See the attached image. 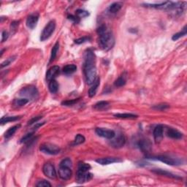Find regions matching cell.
<instances>
[{
	"label": "cell",
	"mask_w": 187,
	"mask_h": 187,
	"mask_svg": "<svg viewBox=\"0 0 187 187\" xmlns=\"http://www.w3.org/2000/svg\"><path fill=\"white\" fill-rule=\"evenodd\" d=\"M83 69L86 83L88 85H92L97 77V68L95 66V54L90 49L85 52Z\"/></svg>",
	"instance_id": "6da1fadb"
},
{
	"label": "cell",
	"mask_w": 187,
	"mask_h": 187,
	"mask_svg": "<svg viewBox=\"0 0 187 187\" xmlns=\"http://www.w3.org/2000/svg\"><path fill=\"white\" fill-rule=\"evenodd\" d=\"M99 35V45L104 51H109L113 48L115 39L113 33L107 28L105 25H102L97 29Z\"/></svg>",
	"instance_id": "7a4b0ae2"
},
{
	"label": "cell",
	"mask_w": 187,
	"mask_h": 187,
	"mask_svg": "<svg viewBox=\"0 0 187 187\" xmlns=\"http://www.w3.org/2000/svg\"><path fill=\"white\" fill-rule=\"evenodd\" d=\"M21 97H23L26 99H36L39 96L38 90L35 85H28V86L24 87L19 92Z\"/></svg>",
	"instance_id": "3957f363"
},
{
	"label": "cell",
	"mask_w": 187,
	"mask_h": 187,
	"mask_svg": "<svg viewBox=\"0 0 187 187\" xmlns=\"http://www.w3.org/2000/svg\"><path fill=\"white\" fill-rule=\"evenodd\" d=\"M55 28H56V22L55 21H51L48 23L45 27L43 28L42 33L40 35V41L44 42V41L47 40L51 37L52 34L54 32Z\"/></svg>",
	"instance_id": "277c9868"
},
{
	"label": "cell",
	"mask_w": 187,
	"mask_h": 187,
	"mask_svg": "<svg viewBox=\"0 0 187 187\" xmlns=\"http://www.w3.org/2000/svg\"><path fill=\"white\" fill-rule=\"evenodd\" d=\"M40 151L45 154L56 155L59 154L61 149H60L59 147L54 145V144L44 143L41 145V146L40 147Z\"/></svg>",
	"instance_id": "5b68a950"
},
{
	"label": "cell",
	"mask_w": 187,
	"mask_h": 187,
	"mask_svg": "<svg viewBox=\"0 0 187 187\" xmlns=\"http://www.w3.org/2000/svg\"><path fill=\"white\" fill-rule=\"evenodd\" d=\"M148 159H151L153 160H158V161L162 162L167 164V165H171V166L181 165V162L179 159H172V158L168 157V156H148Z\"/></svg>",
	"instance_id": "8992f818"
},
{
	"label": "cell",
	"mask_w": 187,
	"mask_h": 187,
	"mask_svg": "<svg viewBox=\"0 0 187 187\" xmlns=\"http://www.w3.org/2000/svg\"><path fill=\"white\" fill-rule=\"evenodd\" d=\"M42 172L44 175L50 179H55L56 178V172L55 167L51 163L47 162L44 164L42 167Z\"/></svg>",
	"instance_id": "52a82bcc"
},
{
	"label": "cell",
	"mask_w": 187,
	"mask_h": 187,
	"mask_svg": "<svg viewBox=\"0 0 187 187\" xmlns=\"http://www.w3.org/2000/svg\"><path fill=\"white\" fill-rule=\"evenodd\" d=\"M126 142V138L124 135L119 134L116 137H115L113 139L110 140V145L111 147L114 148V149H120L125 145Z\"/></svg>",
	"instance_id": "ba28073f"
},
{
	"label": "cell",
	"mask_w": 187,
	"mask_h": 187,
	"mask_svg": "<svg viewBox=\"0 0 187 187\" xmlns=\"http://www.w3.org/2000/svg\"><path fill=\"white\" fill-rule=\"evenodd\" d=\"M93 178V174L90 173L88 171L83 172V171L78 170L76 173V181L78 183H83L89 181Z\"/></svg>",
	"instance_id": "9c48e42d"
},
{
	"label": "cell",
	"mask_w": 187,
	"mask_h": 187,
	"mask_svg": "<svg viewBox=\"0 0 187 187\" xmlns=\"http://www.w3.org/2000/svg\"><path fill=\"white\" fill-rule=\"evenodd\" d=\"M95 132L98 136L108 139V140L113 139L115 135V133L114 131L110 130V129H104V128H97L95 129Z\"/></svg>",
	"instance_id": "30bf717a"
},
{
	"label": "cell",
	"mask_w": 187,
	"mask_h": 187,
	"mask_svg": "<svg viewBox=\"0 0 187 187\" xmlns=\"http://www.w3.org/2000/svg\"><path fill=\"white\" fill-rule=\"evenodd\" d=\"M72 175V172L70 167L59 166V168H58V176H59L62 180L67 181V180L70 179Z\"/></svg>",
	"instance_id": "8fae6325"
},
{
	"label": "cell",
	"mask_w": 187,
	"mask_h": 187,
	"mask_svg": "<svg viewBox=\"0 0 187 187\" xmlns=\"http://www.w3.org/2000/svg\"><path fill=\"white\" fill-rule=\"evenodd\" d=\"M39 21V15L37 13H34L29 15L26 19V26L29 29H34L37 26V23Z\"/></svg>",
	"instance_id": "7c38bea8"
},
{
	"label": "cell",
	"mask_w": 187,
	"mask_h": 187,
	"mask_svg": "<svg viewBox=\"0 0 187 187\" xmlns=\"http://www.w3.org/2000/svg\"><path fill=\"white\" fill-rule=\"evenodd\" d=\"M154 138L156 143H159L162 140L164 136V126L161 124L156 126L154 130Z\"/></svg>",
	"instance_id": "4fadbf2b"
},
{
	"label": "cell",
	"mask_w": 187,
	"mask_h": 187,
	"mask_svg": "<svg viewBox=\"0 0 187 187\" xmlns=\"http://www.w3.org/2000/svg\"><path fill=\"white\" fill-rule=\"evenodd\" d=\"M96 162L101 165H110V164L122 162V160L119 159V158L116 157H105V158H100V159H98L96 160Z\"/></svg>",
	"instance_id": "5bb4252c"
},
{
	"label": "cell",
	"mask_w": 187,
	"mask_h": 187,
	"mask_svg": "<svg viewBox=\"0 0 187 187\" xmlns=\"http://www.w3.org/2000/svg\"><path fill=\"white\" fill-rule=\"evenodd\" d=\"M166 135L170 138L175 139V140H179L183 138V134L177 129L174 128H167L166 130Z\"/></svg>",
	"instance_id": "9a60e30c"
},
{
	"label": "cell",
	"mask_w": 187,
	"mask_h": 187,
	"mask_svg": "<svg viewBox=\"0 0 187 187\" xmlns=\"http://www.w3.org/2000/svg\"><path fill=\"white\" fill-rule=\"evenodd\" d=\"M59 73V67L58 66H53L46 72V80L48 81H52Z\"/></svg>",
	"instance_id": "2e32d148"
},
{
	"label": "cell",
	"mask_w": 187,
	"mask_h": 187,
	"mask_svg": "<svg viewBox=\"0 0 187 187\" xmlns=\"http://www.w3.org/2000/svg\"><path fill=\"white\" fill-rule=\"evenodd\" d=\"M151 171H152L154 173L157 174V175L166 176V177L171 178V179H181V177H179V176L174 175V174L171 173V172H168V171L162 170V169H153Z\"/></svg>",
	"instance_id": "e0dca14e"
},
{
	"label": "cell",
	"mask_w": 187,
	"mask_h": 187,
	"mask_svg": "<svg viewBox=\"0 0 187 187\" xmlns=\"http://www.w3.org/2000/svg\"><path fill=\"white\" fill-rule=\"evenodd\" d=\"M99 84H100V79H99V78H97L96 81H94V83L92 85V87L89 88V90H88V96H89V97H94L96 95Z\"/></svg>",
	"instance_id": "ac0fdd59"
},
{
	"label": "cell",
	"mask_w": 187,
	"mask_h": 187,
	"mask_svg": "<svg viewBox=\"0 0 187 187\" xmlns=\"http://www.w3.org/2000/svg\"><path fill=\"white\" fill-rule=\"evenodd\" d=\"M20 127H21L20 124H17V125H15L12 126V127H10V129H8V130L5 132V138L6 139H9L11 138V137L13 136V135L15 134V132H16Z\"/></svg>",
	"instance_id": "d6986e66"
},
{
	"label": "cell",
	"mask_w": 187,
	"mask_h": 187,
	"mask_svg": "<svg viewBox=\"0 0 187 187\" xmlns=\"http://www.w3.org/2000/svg\"><path fill=\"white\" fill-rule=\"evenodd\" d=\"M115 118L123 119H135L138 117V115L133 113H116L114 115Z\"/></svg>",
	"instance_id": "ffe728a7"
},
{
	"label": "cell",
	"mask_w": 187,
	"mask_h": 187,
	"mask_svg": "<svg viewBox=\"0 0 187 187\" xmlns=\"http://www.w3.org/2000/svg\"><path fill=\"white\" fill-rule=\"evenodd\" d=\"M76 70H77V66L75 65H67L63 68L64 74L67 75L74 73L75 72H76Z\"/></svg>",
	"instance_id": "44dd1931"
},
{
	"label": "cell",
	"mask_w": 187,
	"mask_h": 187,
	"mask_svg": "<svg viewBox=\"0 0 187 187\" xmlns=\"http://www.w3.org/2000/svg\"><path fill=\"white\" fill-rule=\"evenodd\" d=\"M126 75L125 74H123L122 75H121L118 79L115 80V81L114 82V85L115 87H122L126 84Z\"/></svg>",
	"instance_id": "7402d4cb"
},
{
	"label": "cell",
	"mask_w": 187,
	"mask_h": 187,
	"mask_svg": "<svg viewBox=\"0 0 187 187\" xmlns=\"http://www.w3.org/2000/svg\"><path fill=\"white\" fill-rule=\"evenodd\" d=\"M58 49H59V43H58V42H56V43H55V45H53L52 50H51V58H50V63L54 61L55 58H56Z\"/></svg>",
	"instance_id": "603a6c76"
},
{
	"label": "cell",
	"mask_w": 187,
	"mask_h": 187,
	"mask_svg": "<svg viewBox=\"0 0 187 187\" xmlns=\"http://www.w3.org/2000/svg\"><path fill=\"white\" fill-rule=\"evenodd\" d=\"M122 8V4L121 2H113L109 7V12L110 13H116Z\"/></svg>",
	"instance_id": "cb8c5ba5"
},
{
	"label": "cell",
	"mask_w": 187,
	"mask_h": 187,
	"mask_svg": "<svg viewBox=\"0 0 187 187\" xmlns=\"http://www.w3.org/2000/svg\"><path fill=\"white\" fill-rule=\"evenodd\" d=\"M48 88L51 93L55 94L58 92V83H57V81L55 79L52 80L49 82L48 84Z\"/></svg>",
	"instance_id": "d4e9b609"
},
{
	"label": "cell",
	"mask_w": 187,
	"mask_h": 187,
	"mask_svg": "<svg viewBox=\"0 0 187 187\" xmlns=\"http://www.w3.org/2000/svg\"><path fill=\"white\" fill-rule=\"evenodd\" d=\"M138 145L140 146V149H141L142 151H149L151 148L150 142H149L148 140H142L139 142Z\"/></svg>",
	"instance_id": "484cf974"
},
{
	"label": "cell",
	"mask_w": 187,
	"mask_h": 187,
	"mask_svg": "<svg viewBox=\"0 0 187 187\" xmlns=\"http://www.w3.org/2000/svg\"><path fill=\"white\" fill-rule=\"evenodd\" d=\"M186 34H187V26H185L181 32H179L175 34V35H174L173 36H172V40H174V41L178 40H179V39L181 38V37H183L186 36Z\"/></svg>",
	"instance_id": "4316f807"
},
{
	"label": "cell",
	"mask_w": 187,
	"mask_h": 187,
	"mask_svg": "<svg viewBox=\"0 0 187 187\" xmlns=\"http://www.w3.org/2000/svg\"><path fill=\"white\" fill-rule=\"evenodd\" d=\"M108 106H109V102H107V101H100V102H98L97 103H96V104L94 105V109L96 110H101L106 109Z\"/></svg>",
	"instance_id": "83f0119b"
},
{
	"label": "cell",
	"mask_w": 187,
	"mask_h": 187,
	"mask_svg": "<svg viewBox=\"0 0 187 187\" xmlns=\"http://www.w3.org/2000/svg\"><path fill=\"white\" fill-rule=\"evenodd\" d=\"M21 119L20 116H5L2 117L1 119V124H4L6 123L11 122H15V121L19 120Z\"/></svg>",
	"instance_id": "f1b7e54d"
},
{
	"label": "cell",
	"mask_w": 187,
	"mask_h": 187,
	"mask_svg": "<svg viewBox=\"0 0 187 187\" xmlns=\"http://www.w3.org/2000/svg\"><path fill=\"white\" fill-rule=\"evenodd\" d=\"M92 167L89 164L83 162H80L78 163V170L80 171H83V172H87L89 170H91Z\"/></svg>",
	"instance_id": "f546056e"
},
{
	"label": "cell",
	"mask_w": 187,
	"mask_h": 187,
	"mask_svg": "<svg viewBox=\"0 0 187 187\" xmlns=\"http://www.w3.org/2000/svg\"><path fill=\"white\" fill-rule=\"evenodd\" d=\"M28 99H26V98H22V99H16L13 101L14 105L17 107H21L24 106L26 104H27L28 102Z\"/></svg>",
	"instance_id": "4dcf8cb0"
},
{
	"label": "cell",
	"mask_w": 187,
	"mask_h": 187,
	"mask_svg": "<svg viewBox=\"0 0 187 187\" xmlns=\"http://www.w3.org/2000/svg\"><path fill=\"white\" fill-rule=\"evenodd\" d=\"M85 137L83 135L78 134L76 135V137L75 138L74 142H73V145H81V144L85 142Z\"/></svg>",
	"instance_id": "1f68e13d"
},
{
	"label": "cell",
	"mask_w": 187,
	"mask_h": 187,
	"mask_svg": "<svg viewBox=\"0 0 187 187\" xmlns=\"http://www.w3.org/2000/svg\"><path fill=\"white\" fill-rule=\"evenodd\" d=\"M89 15V12L86 10H81V9H78L76 10V16H78L79 18H85Z\"/></svg>",
	"instance_id": "d6a6232c"
},
{
	"label": "cell",
	"mask_w": 187,
	"mask_h": 187,
	"mask_svg": "<svg viewBox=\"0 0 187 187\" xmlns=\"http://www.w3.org/2000/svg\"><path fill=\"white\" fill-rule=\"evenodd\" d=\"M59 166H62V167H72V161H71L70 159H69V158H66V159H63L62 161L60 162Z\"/></svg>",
	"instance_id": "836d02e7"
},
{
	"label": "cell",
	"mask_w": 187,
	"mask_h": 187,
	"mask_svg": "<svg viewBox=\"0 0 187 187\" xmlns=\"http://www.w3.org/2000/svg\"><path fill=\"white\" fill-rule=\"evenodd\" d=\"M15 58H16V56H15L9 57V58H7V59L5 60L4 62H2V63L1 68H3V67H7V66H8L9 65H10V64H11L12 62L15 61Z\"/></svg>",
	"instance_id": "e575fe53"
},
{
	"label": "cell",
	"mask_w": 187,
	"mask_h": 187,
	"mask_svg": "<svg viewBox=\"0 0 187 187\" xmlns=\"http://www.w3.org/2000/svg\"><path fill=\"white\" fill-rule=\"evenodd\" d=\"M80 98L78 99H71V100H67V101H64V102H62V105L65 106H72L73 105L77 103L78 102H79Z\"/></svg>",
	"instance_id": "d590c367"
},
{
	"label": "cell",
	"mask_w": 187,
	"mask_h": 187,
	"mask_svg": "<svg viewBox=\"0 0 187 187\" xmlns=\"http://www.w3.org/2000/svg\"><path fill=\"white\" fill-rule=\"evenodd\" d=\"M34 132H30L26 134V135H24L22 138L21 139V143H25V142H28L30 140H32V138Z\"/></svg>",
	"instance_id": "8d00e7d4"
},
{
	"label": "cell",
	"mask_w": 187,
	"mask_h": 187,
	"mask_svg": "<svg viewBox=\"0 0 187 187\" xmlns=\"http://www.w3.org/2000/svg\"><path fill=\"white\" fill-rule=\"evenodd\" d=\"M91 40V38L89 37H81V38H78L75 40V43L78 44V45H80V44H83L84 42H88Z\"/></svg>",
	"instance_id": "74e56055"
},
{
	"label": "cell",
	"mask_w": 187,
	"mask_h": 187,
	"mask_svg": "<svg viewBox=\"0 0 187 187\" xmlns=\"http://www.w3.org/2000/svg\"><path fill=\"white\" fill-rule=\"evenodd\" d=\"M36 186L37 187H51V184L48 181H45V180H41L39 181L36 184Z\"/></svg>",
	"instance_id": "f35d334b"
},
{
	"label": "cell",
	"mask_w": 187,
	"mask_h": 187,
	"mask_svg": "<svg viewBox=\"0 0 187 187\" xmlns=\"http://www.w3.org/2000/svg\"><path fill=\"white\" fill-rule=\"evenodd\" d=\"M170 106H169L167 104L163 103V104H159V105H154L152 108L156 110H165L167 109Z\"/></svg>",
	"instance_id": "ab89813d"
},
{
	"label": "cell",
	"mask_w": 187,
	"mask_h": 187,
	"mask_svg": "<svg viewBox=\"0 0 187 187\" xmlns=\"http://www.w3.org/2000/svg\"><path fill=\"white\" fill-rule=\"evenodd\" d=\"M68 19L72 21L74 24H78V23L80 22V18L78 16H75V15H68Z\"/></svg>",
	"instance_id": "60d3db41"
},
{
	"label": "cell",
	"mask_w": 187,
	"mask_h": 187,
	"mask_svg": "<svg viewBox=\"0 0 187 187\" xmlns=\"http://www.w3.org/2000/svg\"><path fill=\"white\" fill-rule=\"evenodd\" d=\"M42 119V116H37V117H34L33 119H32L30 121H28V125H32V124H36V123H37V122H38L39 120H40V119Z\"/></svg>",
	"instance_id": "b9f144b4"
},
{
	"label": "cell",
	"mask_w": 187,
	"mask_h": 187,
	"mask_svg": "<svg viewBox=\"0 0 187 187\" xmlns=\"http://www.w3.org/2000/svg\"><path fill=\"white\" fill-rule=\"evenodd\" d=\"M9 37V34L8 32L3 31L2 33V42H4L5 41H6Z\"/></svg>",
	"instance_id": "7bdbcfd3"
},
{
	"label": "cell",
	"mask_w": 187,
	"mask_h": 187,
	"mask_svg": "<svg viewBox=\"0 0 187 187\" xmlns=\"http://www.w3.org/2000/svg\"><path fill=\"white\" fill-rule=\"evenodd\" d=\"M18 25H19V21H13V22H12L11 25H10L11 30H16Z\"/></svg>",
	"instance_id": "ee69618b"
}]
</instances>
